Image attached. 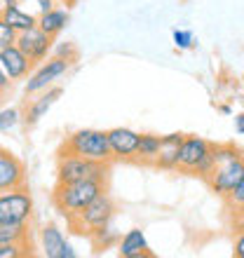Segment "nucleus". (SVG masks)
<instances>
[{
  "mask_svg": "<svg viewBox=\"0 0 244 258\" xmlns=\"http://www.w3.org/2000/svg\"><path fill=\"white\" fill-rule=\"evenodd\" d=\"M183 139H186V134H181V132L160 136V153L155 160V169L178 171V155H181Z\"/></svg>",
  "mask_w": 244,
  "mask_h": 258,
  "instance_id": "obj_15",
  "label": "nucleus"
},
{
  "mask_svg": "<svg viewBox=\"0 0 244 258\" xmlns=\"http://www.w3.org/2000/svg\"><path fill=\"white\" fill-rule=\"evenodd\" d=\"M115 211H117L115 200H113V197L108 195V190H106L96 197L94 202H89L75 218H71L68 225H71V230H75L78 235L89 237L92 232L101 230V228H106L108 223H113Z\"/></svg>",
  "mask_w": 244,
  "mask_h": 258,
  "instance_id": "obj_5",
  "label": "nucleus"
},
{
  "mask_svg": "<svg viewBox=\"0 0 244 258\" xmlns=\"http://www.w3.org/2000/svg\"><path fill=\"white\" fill-rule=\"evenodd\" d=\"M28 223H0V242H28Z\"/></svg>",
  "mask_w": 244,
  "mask_h": 258,
  "instance_id": "obj_21",
  "label": "nucleus"
},
{
  "mask_svg": "<svg viewBox=\"0 0 244 258\" xmlns=\"http://www.w3.org/2000/svg\"><path fill=\"white\" fill-rule=\"evenodd\" d=\"M26 185V164L12 150L0 148V190Z\"/></svg>",
  "mask_w": 244,
  "mask_h": 258,
  "instance_id": "obj_11",
  "label": "nucleus"
},
{
  "mask_svg": "<svg viewBox=\"0 0 244 258\" xmlns=\"http://www.w3.org/2000/svg\"><path fill=\"white\" fill-rule=\"evenodd\" d=\"M33 216V197L28 185L0 190V223H28Z\"/></svg>",
  "mask_w": 244,
  "mask_h": 258,
  "instance_id": "obj_6",
  "label": "nucleus"
},
{
  "mask_svg": "<svg viewBox=\"0 0 244 258\" xmlns=\"http://www.w3.org/2000/svg\"><path fill=\"white\" fill-rule=\"evenodd\" d=\"M157 153H160V136H157V134H139V148H136V164L155 167Z\"/></svg>",
  "mask_w": 244,
  "mask_h": 258,
  "instance_id": "obj_19",
  "label": "nucleus"
},
{
  "mask_svg": "<svg viewBox=\"0 0 244 258\" xmlns=\"http://www.w3.org/2000/svg\"><path fill=\"white\" fill-rule=\"evenodd\" d=\"M232 256L244 258V230H237V235H235V244H232Z\"/></svg>",
  "mask_w": 244,
  "mask_h": 258,
  "instance_id": "obj_29",
  "label": "nucleus"
},
{
  "mask_svg": "<svg viewBox=\"0 0 244 258\" xmlns=\"http://www.w3.org/2000/svg\"><path fill=\"white\" fill-rule=\"evenodd\" d=\"M33 256L31 239L28 242H0V258H24Z\"/></svg>",
  "mask_w": 244,
  "mask_h": 258,
  "instance_id": "obj_22",
  "label": "nucleus"
},
{
  "mask_svg": "<svg viewBox=\"0 0 244 258\" xmlns=\"http://www.w3.org/2000/svg\"><path fill=\"white\" fill-rule=\"evenodd\" d=\"M235 129H237V134L244 136V115H237V117H235Z\"/></svg>",
  "mask_w": 244,
  "mask_h": 258,
  "instance_id": "obj_32",
  "label": "nucleus"
},
{
  "mask_svg": "<svg viewBox=\"0 0 244 258\" xmlns=\"http://www.w3.org/2000/svg\"><path fill=\"white\" fill-rule=\"evenodd\" d=\"M59 96H61V87H54V85H52V87H47L45 92H40V94H33V96H31V101H28V106H26V110L21 113L24 124H26V127L38 124L42 117L47 115V110L54 106Z\"/></svg>",
  "mask_w": 244,
  "mask_h": 258,
  "instance_id": "obj_14",
  "label": "nucleus"
},
{
  "mask_svg": "<svg viewBox=\"0 0 244 258\" xmlns=\"http://www.w3.org/2000/svg\"><path fill=\"white\" fill-rule=\"evenodd\" d=\"M0 63H3V71H5L7 78L12 82L26 80L35 68V63L17 47V42L10 45V47H5V49H0Z\"/></svg>",
  "mask_w": 244,
  "mask_h": 258,
  "instance_id": "obj_12",
  "label": "nucleus"
},
{
  "mask_svg": "<svg viewBox=\"0 0 244 258\" xmlns=\"http://www.w3.org/2000/svg\"><path fill=\"white\" fill-rule=\"evenodd\" d=\"M0 96H3V94H0Z\"/></svg>",
  "mask_w": 244,
  "mask_h": 258,
  "instance_id": "obj_36",
  "label": "nucleus"
},
{
  "mask_svg": "<svg viewBox=\"0 0 244 258\" xmlns=\"http://www.w3.org/2000/svg\"><path fill=\"white\" fill-rule=\"evenodd\" d=\"M68 21H71L68 7L66 5H54V7H49L45 14L38 17V26H40L45 33L52 35V38H56V35L68 26Z\"/></svg>",
  "mask_w": 244,
  "mask_h": 258,
  "instance_id": "obj_17",
  "label": "nucleus"
},
{
  "mask_svg": "<svg viewBox=\"0 0 244 258\" xmlns=\"http://www.w3.org/2000/svg\"><path fill=\"white\" fill-rule=\"evenodd\" d=\"M40 249L45 258H75L78 256L73 244H68L64 232L54 223H47L40 228Z\"/></svg>",
  "mask_w": 244,
  "mask_h": 258,
  "instance_id": "obj_10",
  "label": "nucleus"
},
{
  "mask_svg": "<svg viewBox=\"0 0 244 258\" xmlns=\"http://www.w3.org/2000/svg\"><path fill=\"white\" fill-rule=\"evenodd\" d=\"M171 38H174V45H176L178 49H190L195 45V38H193V33H190L188 28H176V31L171 33Z\"/></svg>",
  "mask_w": 244,
  "mask_h": 258,
  "instance_id": "obj_27",
  "label": "nucleus"
},
{
  "mask_svg": "<svg viewBox=\"0 0 244 258\" xmlns=\"http://www.w3.org/2000/svg\"><path fill=\"white\" fill-rule=\"evenodd\" d=\"M73 63L66 61V59H59V56H47L42 63H38L33 73L26 78V85H24V94L26 96H33V94H40L45 92L47 87H52L56 80H61L64 75L71 71Z\"/></svg>",
  "mask_w": 244,
  "mask_h": 258,
  "instance_id": "obj_7",
  "label": "nucleus"
},
{
  "mask_svg": "<svg viewBox=\"0 0 244 258\" xmlns=\"http://www.w3.org/2000/svg\"><path fill=\"white\" fill-rule=\"evenodd\" d=\"M12 85H14V82L10 80V78H7V73H5V71H3V63H0V94L5 96L7 92L12 89Z\"/></svg>",
  "mask_w": 244,
  "mask_h": 258,
  "instance_id": "obj_31",
  "label": "nucleus"
},
{
  "mask_svg": "<svg viewBox=\"0 0 244 258\" xmlns=\"http://www.w3.org/2000/svg\"><path fill=\"white\" fill-rule=\"evenodd\" d=\"M232 225H235V230H244V204L232 209Z\"/></svg>",
  "mask_w": 244,
  "mask_h": 258,
  "instance_id": "obj_30",
  "label": "nucleus"
},
{
  "mask_svg": "<svg viewBox=\"0 0 244 258\" xmlns=\"http://www.w3.org/2000/svg\"><path fill=\"white\" fill-rule=\"evenodd\" d=\"M117 253L122 258H141V256H150V246L146 239V232L141 228H132L125 235H120L117 242Z\"/></svg>",
  "mask_w": 244,
  "mask_h": 258,
  "instance_id": "obj_16",
  "label": "nucleus"
},
{
  "mask_svg": "<svg viewBox=\"0 0 244 258\" xmlns=\"http://www.w3.org/2000/svg\"><path fill=\"white\" fill-rule=\"evenodd\" d=\"M17 47L38 66V63H42L47 56H52L54 38L49 33H45L40 26H33V28H28V31L17 33Z\"/></svg>",
  "mask_w": 244,
  "mask_h": 258,
  "instance_id": "obj_8",
  "label": "nucleus"
},
{
  "mask_svg": "<svg viewBox=\"0 0 244 258\" xmlns=\"http://www.w3.org/2000/svg\"><path fill=\"white\" fill-rule=\"evenodd\" d=\"M89 242H92V246H94L96 251H101V249H108V246H117V242H120V232L108 223L106 228H101V230L92 232V235H89Z\"/></svg>",
  "mask_w": 244,
  "mask_h": 258,
  "instance_id": "obj_20",
  "label": "nucleus"
},
{
  "mask_svg": "<svg viewBox=\"0 0 244 258\" xmlns=\"http://www.w3.org/2000/svg\"><path fill=\"white\" fill-rule=\"evenodd\" d=\"M110 162H94L87 157L71 155V153H59L56 157V183H75L85 178H96L108 183Z\"/></svg>",
  "mask_w": 244,
  "mask_h": 258,
  "instance_id": "obj_4",
  "label": "nucleus"
},
{
  "mask_svg": "<svg viewBox=\"0 0 244 258\" xmlns=\"http://www.w3.org/2000/svg\"><path fill=\"white\" fill-rule=\"evenodd\" d=\"M21 122V110L19 108H3L0 110V134L10 132Z\"/></svg>",
  "mask_w": 244,
  "mask_h": 258,
  "instance_id": "obj_23",
  "label": "nucleus"
},
{
  "mask_svg": "<svg viewBox=\"0 0 244 258\" xmlns=\"http://www.w3.org/2000/svg\"><path fill=\"white\" fill-rule=\"evenodd\" d=\"M12 5H19V0H0V12H5L7 7Z\"/></svg>",
  "mask_w": 244,
  "mask_h": 258,
  "instance_id": "obj_33",
  "label": "nucleus"
},
{
  "mask_svg": "<svg viewBox=\"0 0 244 258\" xmlns=\"http://www.w3.org/2000/svg\"><path fill=\"white\" fill-rule=\"evenodd\" d=\"M211 153H214V171L204 183L211 188V192L225 197L244 176V153L232 143H211Z\"/></svg>",
  "mask_w": 244,
  "mask_h": 258,
  "instance_id": "obj_1",
  "label": "nucleus"
},
{
  "mask_svg": "<svg viewBox=\"0 0 244 258\" xmlns=\"http://www.w3.org/2000/svg\"><path fill=\"white\" fill-rule=\"evenodd\" d=\"M78 3H82V0H61V5H66L68 10H71V7H75Z\"/></svg>",
  "mask_w": 244,
  "mask_h": 258,
  "instance_id": "obj_34",
  "label": "nucleus"
},
{
  "mask_svg": "<svg viewBox=\"0 0 244 258\" xmlns=\"http://www.w3.org/2000/svg\"><path fill=\"white\" fill-rule=\"evenodd\" d=\"M14 42H17V33H14L12 28H10V24L0 17V49L10 47V45H14Z\"/></svg>",
  "mask_w": 244,
  "mask_h": 258,
  "instance_id": "obj_28",
  "label": "nucleus"
},
{
  "mask_svg": "<svg viewBox=\"0 0 244 258\" xmlns=\"http://www.w3.org/2000/svg\"><path fill=\"white\" fill-rule=\"evenodd\" d=\"M59 153L80 155L87 160H94V162H113L108 132H101V129H78L73 134H68Z\"/></svg>",
  "mask_w": 244,
  "mask_h": 258,
  "instance_id": "obj_3",
  "label": "nucleus"
},
{
  "mask_svg": "<svg viewBox=\"0 0 244 258\" xmlns=\"http://www.w3.org/2000/svg\"><path fill=\"white\" fill-rule=\"evenodd\" d=\"M0 17L10 24V28H12L14 33H21V31H28V28L38 26V17L31 14V12H26L21 5L7 7L5 12H0Z\"/></svg>",
  "mask_w": 244,
  "mask_h": 258,
  "instance_id": "obj_18",
  "label": "nucleus"
},
{
  "mask_svg": "<svg viewBox=\"0 0 244 258\" xmlns=\"http://www.w3.org/2000/svg\"><path fill=\"white\" fill-rule=\"evenodd\" d=\"M19 5L26 10V12L35 14V17H40V14H45L49 10V7H54L56 3L54 0H19Z\"/></svg>",
  "mask_w": 244,
  "mask_h": 258,
  "instance_id": "obj_26",
  "label": "nucleus"
},
{
  "mask_svg": "<svg viewBox=\"0 0 244 258\" xmlns=\"http://www.w3.org/2000/svg\"><path fill=\"white\" fill-rule=\"evenodd\" d=\"M52 54L59 56V59H66V61H71V63H75L80 59V52H78V47H75L73 42H59V45H54V47H52Z\"/></svg>",
  "mask_w": 244,
  "mask_h": 258,
  "instance_id": "obj_24",
  "label": "nucleus"
},
{
  "mask_svg": "<svg viewBox=\"0 0 244 258\" xmlns=\"http://www.w3.org/2000/svg\"><path fill=\"white\" fill-rule=\"evenodd\" d=\"M223 200H225V207H228L230 211L237 209V207H242V204H244V176L239 178L237 185H235V188H232V190L228 192Z\"/></svg>",
  "mask_w": 244,
  "mask_h": 258,
  "instance_id": "obj_25",
  "label": "nucleus"
},
{
  "mask_svg": "<svg viewBox=\"0 0 244 258\" xmlns=\"http://www.w3.org/2000/svg\"><path fill=\"white\" fill-rule=\"evenodd\" d=\"M211 143L200 139V136H186L181 143V155H178V171L195 174L200 162L209 155Z\"/></svg>",
  "mask_w": 244,
  "mask_h": 258,
  "instance_id": "obj_13",
  "label": "nucleus"
},
{
  "mask_svg": "<svg viewBox=\"0 0 244 258\" xmlns=\"http://www.w3.org/2000/svg\"><path fill=\"white\" fill-rule=\"evenodd\" d=\"M108 146L113 162H136V148H139V132L129 127L108 129Z\"/></svg>",
  "mask_w": 244,
  "mask_h": 258,
  "instance_id": "obj_9",
  "label": "nucleus"
},
{
  "mask_svg": "<svg viewBox=\"0 0 244 258\" xmlns=\"http://www.w3.org/2000/svg\"><path fill=\"white\" fill-rule=\"evenodd\" d=\"M54 3H61V0H54Z\"/></svg>",
  "mask_w": 244,
  "mask_h": 258,
  "instance_id": "obj_35",
  "label": "nucleus"
},
{
  "mask_svg": "<svg viewBox=\"0 0 244 258\" xmlns=\"http://www.w3.org/2000/svg\"><path fill=\"white\" fill-rule=\"evenodd\" d=\"M106 190H108V183L96 181V178H85V181H75V183H56L54 192H52V202L61 216L71 221Z\"/></svg>",
  "mask_w": 244,
  "mask_h": 258,
  "instance_id": "obj_2",
  "label": "nucleus"
}]
</instances>
